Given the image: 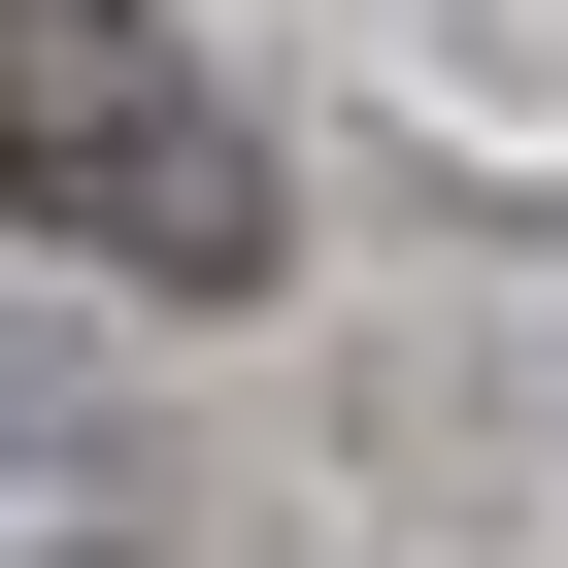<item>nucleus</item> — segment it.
I'll list each match as a JSON object with an SVG mask.
<instances>
[{
  "instance_id": "obj_2",
  "label": "nucleus",
  "mask_w": 568,
  "mask_h": 568,
  "mask_svg": "<svg viewBox=\"0 0 568 568\" xmlns=\"http://www.w3.org/2000/svg\"><path fill=\"white\" fill-rule=\"evenodd\" d=\"M0 568H134V435L68 368H0Z\"/></svg>"
},
{
  "instance_id": "obj_1",
  "label": "nucleus",
  "mask_w": 568,
  "mask_h": 568,
  "mask_svg": "<svg viewBox=\"0 0 568 568\" xmlns=\"http://www.w3.org/2000/svg\"><path fill=\"white\" fill-rule=\"evenodd\" d=\"M0 201L68 267H134V302H234L267 267V134L201 101L168 0H0Z\"/></svg>"
}]
</instances>
